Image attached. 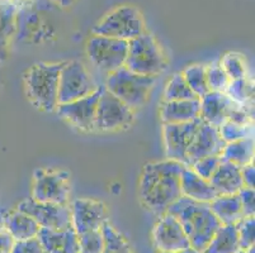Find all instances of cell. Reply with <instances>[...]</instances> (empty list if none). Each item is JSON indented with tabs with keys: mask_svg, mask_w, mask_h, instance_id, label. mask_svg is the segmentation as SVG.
<instances>
[{
	"mask_svg": "<svg viewBox=\"0 0 255 253\" xmlns=\"http://www.w3.org/2000/svg\"><path fill=\"white\" fill-rule=\"evenodd\" d=\"M71 224L78 236L102 229L108 220V209L103 201L89 198L75 199L70 204Z\"/></svg>",
	"mask_w": 255,
	"mask_h": 253,
	"instance_id": "9a60e30c",
	"label": "cell"
},
{
	"mask_svg": "<svg viewBox=\"0 0 255 253\" xmlns=\"http://www.w3.org/2000/svg\"><path fill=\"white\" fill-rule=\"evenodd\" d=\"M4 227L5 231L14 238L15 242L36 238L41 229L33 218L20 212L17 208L4 215Z\"/></svg>",
	"mask_w": 255,
	"mask_h": 253,
	"instance_id": "603a6c76",
	"label": "cell"
},
{
	"mask_svg": "<svg viewBox=\"0 0 255 253\" xmlns=\"http://www.w3.org/2000/svg\"><path fill=\"white\" fill-rule=\"evenodd\" d=\"M37 238L45 253H80L78 234L73 226L65 229L41 228Z\"/></svg>",
	"mask_w": 255,
	"mask_h": 253,
	"instance_id": "ac0fdd59",
	"label": "cell"
},
{
	"mask_svg": "<svg viewBox=\"0 0 255 253\" xmlns=\"http://www.w3.org/2000/svg\"><path fill=\"white\" fill-rule=\"evenodd\" d=\"M234 101L225 92L210 91L201 97L199 118L207 124L220 128L227 120V114Z\"/></svg>",
	"mask_w": 255,
	"mask_h": 253,
	"instance_id": "d6986e66",
	"label": "cell"
},
{
	"mask_svg": "<svg viewBox=\"0 0 255 253\" xmlns=\"http://www.w3.org/2000/svg\"><path fill=\"white\" fill-rule=\"evenodd\" d=\"M146 32L142 13L136 6L124 4L112 9L93 28V34L131 41Z\"/></svg>",
	"mask_w": 255,
	"mask_h": 253,
	"instance_id": "8992f818",
	"label": "cell"
},
{
	"mask_svg": "<svg viewBox=\"0 0 255 253\" xmlns=\"http://www.w3.org/2000/svg\"><path fill=\"white\" fill-rule=\"evenodd\" d=\"M10 253H45L38 238H31L25 241H17Z\"/></svg>",
	"mask_w": 255,
	"mask_h": 253,
	"instance_id": "f35d334b",
	"label": "cell"
},
{
	"mask_svg": "<svg viewBox=\"0 0 255 253\" xmlns=\"http://www.w3.org/2000/svg\"><path fill=\"white\" fill-rule=\"evenodd\" d=\"M152 241L160 253H180L192 248L180 223L168 213L160 215L155 224Z\"/></svg>",
	"mask_w": 255,
	"mask_h": 253,
	"instance_id": "2e32d148",
	"label": "cell"
},
{
	"mask_svg": "<svg viewBox=\"0 0 255 253\" xmlns=\"http://www.w3.org/2000/svg\"><path fill=\"white\" fill-rule=\"evenodd\" d=\"M99 85L80 61H65L59 78V104L70 103L96 92Z\"/></svg>",
	"mask_w": 255,
	"mask_h": 253,
	"instance_id": "30bf717a",
	"label": "cell"
},
{
	"mask_svg": "<svg viewBox=\"0 0 255 253\" xmlns=\"http://www.w3.org/2000/svg\"><path fill=\"white\" fill-rule=\"evenodd\" d=\"M224 139L220 136L219 128L207 124L201 119L199 127L197 129L192 145L188 151V167H191L198 160L211 156H221L224 151Z\"/></svg>",
	"mask_w": 255,
	"mask_h": 253,
	"instance_id": "e0dca14e",
	"label": "cell"
},
{
	"mask_svg": "<svg viewBox=\"0 0 255 253\" xmlns=\"http://www.w3.org/2000/svg\"><path fill=\"white\" fill-rule=\"evenodd\" d=\"M71 176L55 167H38L33 172L32 196L39 203L70 204Z\"/></svg>",
	"mask_w": 255,
	"mask_h": 253,
	"instance_id": "ba28073f",
	"label": "cell"
},
{
	"mask_svg": "<svg viewBox=\"0 0 255 253\" xmlns=\"http://www.w3.org/2000/svg\"><path fill=\"white\" fill-rule=\"evenodd\" d=\"M239 242L241 251H247L253 247L255 242V220L254 217H244L240 222L236 223Z\"/></svg>",
	"mask_w": 255,
	"mask_h": 253,
	"instance_id": "e575fe53",
	"label": "cell"
},
{
	"mask_svg": "<svg viewBox=\"0 0 255 253\" xmlns=\"http://www.w3.org/2000/svg\"><path fill=\"white\" fill-rule=\"evenodd\" d=\"M155 84L156 76L140 75L122 66L108 74L104 87L135 110L147 103Z\"/></svg>",
	"mask_w": 255,
	"mask_h": 253,
	"instance_id": "277c9868",
	"label": "cell"
},
{
	"mask_svg": "<svg viewBox=\"0 0 255 253\" xmlns=\"http://www.w3.org/2000/svg\"><path fill=\"white\" fill-rule=\"evenodd\" d=\"M14 243V238L8 232H0V253H10Z\"/></svg>",
	"mask_w": 255,
	"mask_h": 253,
	"instance_id": "60d3db41",
	"label": "cell"
},
{
	"mask_svg": "<svg viewBox=\"0 0 255 253\" xmlns=\"http://www.w3.org/2000/svg\"><path fill=\"white\" fill-rule=\"evenodd\" d=\"M4 1H8V0H0V3H4Z\"/></svg>",
	"mask_w": 255,
	"mask_h": 253,
	"instance_id": "f6af8a7d",
	"label": "cell"
},
{
	"mask_svg": "<svg viewBox=\"0 0 255 253\" xmlns=\"http://www.w3.org/2000/svg\"><path fill=\"white\" fill-rule=\"evenodd\" d=\"M201 99L178 101H163L160 108V119L163 124H178L199 119Z\"/></svg>",
	"mask_w": 255,
	"mask_h": 253,
	"instance_id": "ffe728a7",
	"label": "cell"
},
{
	"mask_svg": "<svg viewBox=\"0 0 255 253\" xmlns=\"http://www.w3.org/2000/svg\"><path fill=\"white\" fill-rule=\"evenodd\" d=\"M254 137L226 143L221 153V159L239 167H243L245 165L253 164L254 161Z\"/></svg>",
	"mask_w": 255,
	"mask_h": 253,
	"instance_id": "4316f807",
	"label": "cell"
},
{
	"mask_svg": "<svg viewBox=\"0 0 255 253\" xmlns=\"http://www.w3.org/2000/svg\"><path fill=\"white\" fill-rule=\"evenodd\" d=\"M211 210L221 224H236L244 218L238 194L219 195L210 203Z\"/></svg>",
	"mask_w": 255,
	"mask_h": 253,
	"instance_id": "d4e9b609",
	"label": "cell"
},
{
	"mask_svg": "<svg viewBox=\"0 0 255 253\" xmlns=\"http://www.w3.org/2000/svg\"><path fill=\"white\" fill-rule=\"evenodd\" d=\"M219 132L225 143L235 142V141H240V139L254 137V124L244 125L226 120L221 124Z\"/></svg>",
	"mask_w": 255,
	"mask_h": 253,
	"instance_id": "1f68e13d",
	"label": "cell"
},
{
	"mask_svg": "<svg viewBox=\"0 0 255 253\" xmlns=\"http://www.w3.org/2000/svg\"><path fill=\"white\" fill-rule=\"evenodd\" d=\"M128 51V41L93 34L87 42V55L94 66L103 73L111 74L125 66Z\"/></svg>",
	"mask_w": 255,
	"mask_h": 253,
	"instance_id": "8fae6325",
	"label": "cell"
},
{
	"mask_svg": "<svg viewBox=\"0 0 255 253\" xmlns=\"http://www.w3.org/2000/svg\"><path fill=\"white\" fill-rule=\"evenodd\" d=\"M239 198H240L241 206H243V213H244V217H254L255 214V192L254 189H250V187H243L240 191L238 192Z\"/></svg>",
	"mask_w": 255,
	"mask_h": 253,
	"instance_id": "74e56055",
	"label": "cell"
},
{
	"mask_svg": "<svg viewBox=\"0 0 255 253\" xmlns=\"http://www.w3.org/2000/svg\"><path fill=\"white\" fill-rule=\"evenodd\" d=\"M125 67L132 73L156 78L165 71L166 57L154 34L146 31L128 41Z\"/></svg>",
	"mask_w": 255,
	"mask_h": 253,
	"instance_id": "5b68a950",
	"label": "cell"
},
{
	"mask_svg": "<svg viewBox=\"0 0 255 253\" xmlns=\"http://www.w3.org/2000/svg\"><path fill=\"white\" fill-rule=\"evenodd\" d=\"M198 99L188 86L187 81L183 78L182 73L175 74L166 84L164 90V101H178V100H192Z\"/></svg>",
	"mask_w": 255,
	"mask_h": 253,
	"instance_id": "4dcf8cb0",
	"label": "cell"
},
{
	"mask_svg": "<svg viewBox=\"0 0 255 253\" xmlns=\"http://www.w3.org/2000/svg\"><path fill=\"white\" fill-rule=\"evenodd\" d=\"M199 123H201V118L188 123L163 125L166 160H173L187 166L188 151L192 145L194 134L198 129Z\"/></svg>",
	"mask_w": 255,
	"mask_h": 253,
	"instance_id": "5bb4252c",
	"label": "cell"
},
{
	"mask_svg": "<svg viewBox=\"0 0 255 253\" xmlns=\"http://www.w3.org/2000/svg\"><path fill=\"white\" fill-rule=\"evenodd\" d=\"M180 253H203V252H199V251L193 250V248H189V250L183 251V252H180Z\"/></svg>",
	"mask_w": 255,
	"mask_h": 253,
	"instance_id": "ee69618b",
	"label": "cell"
},
{
	"mask_svg": "<svg viewBox=\"0 0 255 253\" xmlns=\"http://www.w3.org/2000/svg\"><path fill=\"white\" fill-rule=\"evenodd\" d=\"M220 65L222 66L226 75L230 80H238V79L247 78V64L244 57L240 53L229 52L222 57Z\"/></svg>",
	"mask_w": 255,
	"mask_h": 253,
	"instance_id": "d6a6232c",
	"label": "cell"
},
{
	"mask_svg": "<svg viewBox=\"0 0 255 253\" xmlns=\"http://www.w3.org/2000/svg\"><path fill=\"white\" fill-rule=\"evenodd\" d=\"M48 1L50 0H29L28 3L17 6L15 41L41 43L52 37V25L42 15L43 10L51 4Z\"/></svg>",
	"mask_w": 255,
	"mask_h": 253,
	"instance_id": "52a82bcc",
	"label": "cell"
},
{
	"mask_svg": "<svg viewBox=\"0 0 255 253\" xmlns=\"http://www.w3.org/2000/svg\"><path fill=\"white\" fill-rule=\"evenodd\" d=\"M180 186H182V196L197 201L211 203L213 199L219 196V194L215 191L211 185L210 180H206V178L198 176L191 167L188 166H184L183 169Z\"/></svg>",
	"mask_w": 255,
	"mask_h": 253,
	"instance_id": "7402d4cb",
	"label": "cell"
},
{
	"mask_svg": "<svg viewBox=\"0 0 255 253\" xmlns=\"http://www.w3.org/2000/svg\"><path fill=\"white\" fill-rule=\"evenodd\" d=\"M254 164L245 165V166L241 167V177H243L245 187L254 189Z\"/></svg>",
	"mask_w": 255,
	"mask_h": 253,
	"instance_id": "ab89813d",
	"label": "cell"
},
{
	"mask_svg": "<svg viewBox=\"0 0 255 253\" xmlns=\"http://www.w3.org/2000/svg\"><path fill=\"white\" fill-rule=\"evenodd\" d=\"M225 94L230 97L234 103L254 110V108H252L253 99H254V86L248 78L231 80Z\"/></svg>",
	"mask_w": 255,
	"mask_h": 253,
	"instance_id": "f1b7e54d",
	"label": "cell"
},
{
	"mask_svg": "<svg viewBox=\"0 0 255 253\" xmlns=\"http://www.w3.org/2000/svg\"><path fill=\"white\" fill-rule=\"evenodd\" d=\"M17 5L10 0L0 3V64L9 59L11 43L15 36Z\"/></svg>",
	"mask_w": 255,
	"mask_h": 253,
	"instance_id": "cb8c5ba5",
	"label": "cell"
},
{
	"mask_svg": "<svg viewBox=\"0 0 255 253\" xmlns=\"http://www.w3.org/2000/svg\"><path fill=\"white\" fill-rule=\"evenodd\" d=\"M183 78L187 81L188 86L191 87L198 99L205 96L207 92H210L207 84V75H206L205 65H191L182 73Z\"/></svg>",
	"mask_w": 255,
	"mask_h": 253,
	"instance_id": "f546056e",
	"label": "cell"
},
{
	"mask_svg": "<svg viewBox=\"0 0 255 253\" xmlns=\"http://www.w3.org/2000/svg\"><path fill=\"white\" fill-rule=\"evenodd\" d=\"M210 182L219 195L238 194L244 187L241 177V167L222 160L216 172L210 178Z\"/></svg>",
	"mask_w": 255,
	"mask_h": 253,
	"instance_id": "44dd1931",
	"label": "cell"
},
{
	"mask_svg": "<svg viewBox=\"0 0 255 253\" xmlns=\"http://www.w3.org/2000/svg\"><path fill=\"white\" fill-rule=\"evenodd\" d=\"M104 247L102 253H135L124 234L118 232L108 220L102 227Z\"/></svg>",
	"mask_w": 255,
	"mask_h": 253,
	"instance_id": "83f0119b",
	"label": "cell"
},
{
	"mask_svg": "<svg viewBox=\"0 0 255 253\" xmlns=\"http://www.w3.org/2000/svg\"><path fill=\"white\" fill-rule=\"evenodd\" d=\"M240 251L236 224H222L203 253H238Z\"/></svg>",
	"mask_w": 255,
	"mask_h": 253,
	"instance_id": "484cf974",
	"label": "cell"
},
{
	"mask_svg": "<svg viewBox=\"0 0 255 253\" xmlns=\"http://www.w3.org/2000/svg\"><path fill=\"white\" fill-rule=\"evenodd\" d=\"M221 161V156L205 157V159H201L197 162H194L191 166V169L198 176L206 178V180H210L213 173L216 172L217 167L220 166Z\"/></svg>",
	"mask_w": 255,
	"mask_h": 253,
	"instance_id": "8d00e7d4",
	"label": "cell"
},
{
	"mask_svg": "<svg viewBox=\"0 0 255 253\" xmlns=\"http://www.w3.org/2000/svg\"><path fill=\"white\" fill-rule=\"evenodd\" d=\"M184 229L193 250L203 252L212 240L213 234L222 226L211 210L210 203L197 201L180 196L168 209Z\"/></svg>",
	"mask_w": 255,
	"mask_h": 253,
	"instance_id": "7a4b0ae2",
	"label": "cell"
},
{
	"mask_svg": "<svg viewBox=\"0 0 255 253\" xmlns=\"http://www.w3.org/2000/svg\"><path fill=\"white\" fill-rule=\"evenodd\" d=\"M51 3L55 4L57 6H61V8H69V6L74 5L76 0H50Z\"/></svg>",
	"mask_w": 255,
	"mask_h": 253,
	"instance_id": "b9f144b4",
	"label": "cell"
},
{
	"mask_svg": "<svg viewBox=\"0 0 255 253\" xmlns=\"http://www.w3.org/2000/svg\"><path fill=\"white\" fill-rule=\"evenodd\" d=\"M10 1L13 4H15L17 6H19V5H23V4H25V3H28L29 0H10Z\"/></svg>",
	"mask_w": 255,
	"mask_h": 253,
	"instance_id": "7bdbcfd3",
	"label": "cell"
},
{
	"mask_svg": "<svg viewBox=\"0 0 255 253\" xmlns=\"http://www.w3.org/2000/svg\"><path fill=\"white\" fill-rule=\"evenodd\" d=\"M80 253H102L104 247V240L102 229L78 236Z\"/></svg>",
	"mask_w": 255,
	"mask_h": 253,
	"instance_id": "d590c367",
	"label": "cell"
},
{
	"mask_svg": "<svg viewBox=\"0 0 255 253\" xmlns=\"http://www.w3.org/2000/svg\"><path fill=\"white\" fill-rule=\"evenodd\" d=\"M206 75H207V84L210 91H226L231 80L226 75L220 62H213V64L206 66Z\"/></svg>",
	"mask_w": 255,
	"mask_h": 253,
	"instance_id": "836d02e7",
	"label": "cell"
},
{
	"mask_svg": "<svg viewBox=\"0 0 255 253\" xmlns=\"http://www.w3.org/2000/svg\"><path fill=\"white\" fill-rule=\"evenodd\" d=\"M64 62H39L29 67L23 75L25 96L36 109L45 113L56 110L59 101V78Z\"/></svg>",
	"mask_w": 255,
	"mask_h": 253,
	"instance_id": "3957f363",
	"label": "cell"
},
{
	"mask_svg": "<svg viewBox=\"0 0 255 253\" xmlns=\"http://www.w3.org/2000/svg\"><path fill=\"white\" fill-rule=\"evenodd\" d=\"M102 86L96 92L88 96L70 101V103L59 104L56 113L61 119L73 125L74 128L82 132H94V123H96V111L98 99L101 96Z\"/></svg>",
	"mask_w": 255,
	"mask_h": 253,
	"instance_id": "4fadbf2b",
	"label": "cell"
},
{
	"mask_svg": "<svg viewBox=\"0 0 255 253\" xmlns=\"http://www.w3.org/2000/svg\"><path fill=\"white\" fill-rule=\"evenodd\" d=\"M17 209L33 218L41 228L65 229L73 226L70 204L39 203L27 198L18 204Z\"/></svg>",
	"mask_w": 255,
	"mask_h": 253,
	"instance_id": "7c38bea8",
	"label": "cell"
},
{
	"mask_svg": "<svg viewBox=\"0 0 255 253\" xmlns=\"http://www.w3.org/2000/svg\"><path fill=\"white\" fill-rule=\"evenodd\" d=\"M238 253H245V251H240V252H238Z\"/></svg>",
	"mask_w": 255,
	"mask_h": 253,
	"instance_id": "bcb514c9",
	"label": "cell"
},
{
	"mask_svg": "<svg viewBox=\"0 0 255 253\" xmlns=\"http://www.w3.org/2000/svg\"><path fill=\"white\" fill-rule=\"evenodd\" d=\"M135 120V113L124 101L102 86L96 111L94 132L111 133L127 129Z\"/></svg>",
	"mask_w": 255,
	"mask_h": 253,
	"instance_id": "9c48e42d",
	"label": "cell"
},
{
	"mask_svg": "<svg viewBox=\"0 0 255 253\" xmlns=\"http://www.w3.org/2000/svg\"><path fill=\"white\" fill-rule=\"evenodd\" d=\"M183 169L184 165L173 160L145 165L138 184V195L147 210L160 217L182 196Z\"/></svg>",
	"mask_w": 255,
	"mask_h": 253,
	"instance_id": "6da1fadb",
	"label": "cell"
}]
</instances>
